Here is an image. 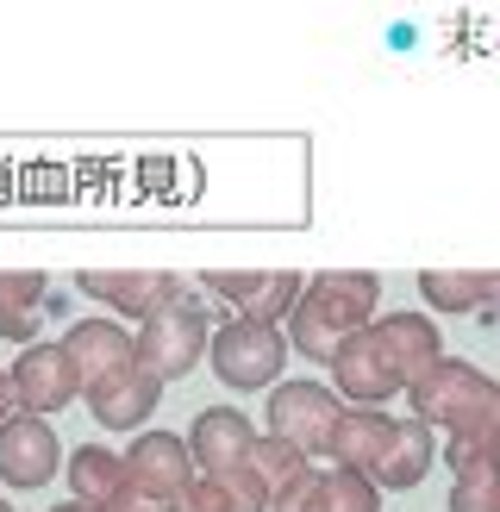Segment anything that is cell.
<instances>
[{"label": "cell", "mask_w": 500, "mask_h": 512, "mask_svg": "<svg viewBox=\"0 0 500 512\" xmlns=\"http://www.w3.org/2000/svg\"><path fill=\"white\" fill-rule=\"evenodd\" d=\"M375 300H382V281L369 269H325L307 281L294 319H288V350L307 356V363H332V356L363 338L375 325Z\"/></svg>", "instance_id": "6da1fadb"}, {"label": "cell", "mask_w": 500, "mask_h": 512, "mask_svg": "<svg viewBox=\"0 0 500 512\" xmlns=\"http://www.w3.org/2000/svg\"><path fill=\"white\" fill-rule=\"evenodd\" d=\"M413 400V419H425L432 431H463V425H482V419H500V381L482 375L475 363H457V356H444V363L407 388Z\"/></svg>", "instance_id": "7a4b0ae2"}, {"label": "cell", "mask_w": 500, "mask_h": 512, "mask_svg": "<svg viewBox=\"0 0 500 512\" xmlns=\"http://www.w3.org/2000/svg\"><path fill=\"white\" fill-rule=\"evenodd\" d=\"M288 331L282 325H263V319H225L213 331V350H207V363L213 375L225 381V388H238V394H257V388H282V363H288Z\"/></svg>", "instance_id": "3957f363"}, {"label": "cell", "mask_w": 500, "mask_h": 512, "mask_svg": "<svg viewBox=\"0 0 500 512\" xmlns=\"http://www.w3.org/2000/svg\"><path fill=\"white\" fill-rule=\"evenodd\" d=\"M213 350V325L200 313V300H169L138 325V369H150L157 381H182L200 369V356Z\"/></svg>", "instance_id": "277c9868"}, {"label": "cell", "mask_w": 500, "mask_h": 512, "mask_svg": "<svg viewBox=\"0 0 500 512\" xmlns=\"http://www.w3.org/2000/svg\"><path fill=\"white\" fill-rule=\"evenodd\" d=\"M350 406L338 400V388H325V381H282V388H269V438L294 444L300 456H332V438H338V419Z\"/></svg>", "instance_id": "5b68a950"}, {"label": "cell", "mask_w": 500, "mask_h": 512, "mask_svg": "<svg viewBox=\"0 0 500 512\" xmlns=\"http://www.w3.org/2000/svg\"><path fill=\"white\" fill-rule=\"evenodd\" d=\"M332 388L344 406H357V413H382V400L407 394V381H400L388 344L375 338V325L363 331V338H350L338 356H332Z\"/></svg>", "instance_id": "8992f818"}, {"label": "cell", "mask_w": 500, "mask_h": 512, "mask_svg": "<svg viewBox=\"0 0 500 512\" xmlns=\"http://www.w3.org/2000/svg\"><path fill=\"white\" fill-rule=\"evenodd\" d=\"M13 400H19V413H32V419H50V413H63L69 400H82V381H75V363H69V350L63 344H25L13 356Z\"/></svg>", "instance_id": "52a82bcc"}, {"label": "cell", "mask_w": 500, "mask_h": 512, "mask_svg": "<svg viewBox=\"0 0 500 512\" xmlns=\"http://www.w3.org/2000/svg\"><path fill=\"white\" fill-rule=\"evenodd\" d=\"M57 469H63V444H57V431H50V419L13 413L7 425H0V481H7V488L32 494Z\"/></svg>", "instance_id": "ba28073f"}, {"label": "cell", "mask_w": 500, "mask_h": 512, "mask_svg": "<svg viewBox=\"0 0 500 512\" xmlns=\"http://www.w3.org/2000/svg\"><path fill=\"white\" fill-rule=\"evenodd\" d=\"M63 350H69V363H75L82 394H94L100 381H113L119 369L138 363V338H132L119 319H75V325L63 331Z\"/></svg>", "instance_id": "9c48e42d"}, {"label": "cell", "mask_w": 500, "mask_h": 512, "mask_svg": "<svg viewBox=\"0 0 500 512\" xmlns=\"http://www.w3.org/2000/svg\"><path fill=\"white\" fill-rule=\"evenodd\" d=\"M125 475H132L138 488L175 500V506H182V494L200 481L194 450H188V438H175V431H138L132 450H125Z\"/></svg>", "instance_id": "30bf717a"}, {"label": "cell", "mask_w": 500, "mask_h": 512, "mask_svg": "<svg viewBox=\"0 0 500 512\" xmlns=\"http://www.w3.org/2000/svg\"><path fill=\"white\" fill-rule=\"evenodd\" d=\"M188 450H194L200 475H238L250 463V450H257V431H250V419L238 406H207L188 425Z\"/></svg>", "instance_id": "8fae6325"}, {"label": "cell", "mask_w": 500, "mask_h": 512, "mask_svg": "<svg viewBox=\"0 0 500 512\" xmlns=\"http://www.w3.org/2000/svg\"><path fill=\"white\" fill-rule=\"evenodd\" d=\"M82 294L88 300H107L113 313H132L144 325L157 306L182 300V281L163 275V269H82Z\"/></svg>", "instance_id": "7c38bea8"}, {"label": "cell", "mask_w": 500, "mask_h": 512, "mask_svg": "<svg viewBox=\"0 0 500 512\" xmlns=\"http://www.w3.org/2000/svg\"><path fill=\"white\" fill-rule=\"evenodd\" d=\"M88 400V413H94V425H107V431H138L150 413H157V400H163V381L150 375V369H119L113 381H100L94 394H82Z\"/></svg>", "instance_id": "4fadbf2b"}, {"label": "cell", "mask_w": 500, "mask_h": 512, "mask_svg": "<svg viewBox=\"0 0 500 512\" xmlns=\"http://www.w3.org/2000/svg\"><path fill=\"white\" fill-rule=\"evenodd\" d=\"M375 338L388 344V356H394V369H400L407 388H419V381L444 363V338H438V325L425 313H382L375 319Z\"/></svg>", "instance_id": "5bb4252c"}, {"label": "cell", "mask_w": 500, "mask_h": 512, "mask_svg": "<svg viewBox=\"0 0 500 512\" xmlns=\"http://www.w3.org/2000/svg\"><path fill=\"white\" fill-rule=\"evenodd\" d=\"M50 281L38 269H0V338L7 344H38V325L50 313Z\"/></svg>", "instance_id": "9a60e30c"}, {"label": "cell", "mask_w": 500, "mask_h": 512, "mask_svg": "<svg viewBox=\"0 0 500 512\" xmlns=\"http://www.w3.org/2000/svg\"><path fill=\"white\" fill-rule=\"evenodd\" d=\"M394 425L400 419H388V413H357V406H350L338 419V438H332V469H350V475L375 481V469H382V456L394 444Z\"/></svg>", "instance_id": "2e32d148"}, {"label": "cell", "mask_w": 500, "mask_h": 512, "mask_svg": "<svg viewBox=\"0 0 500 512\" xmlns=\"http://www.w3.org/2000/svg\"><path fill=\"white\" fill-rule=\"evenodd\" d=\"M125 450H107V444H82V450H69V494L94 506V512H107L119 494H125Z\"/></svg>", "instance_id": "e0dca14e"}, {"label": "cell", "mask_w": 500, "mask_h": 512, "mask_svg": "<svg viewBox=\"0 0 500 512\" xmlns=\"http://www.w3.org/2000/svg\"><path fill=\"white\" fill-rule=\"evenodd\" d=\"M432 456H438L432 425H425V419H400V425H394V444H388V456H382V469H375V488H388V494L419 488V481L432 475Z\"/></svg>", "instance_id": "ac0fdd59"}, {"label": "cell", "mask_w": 500, "mask_h": 512, "mask_svg": "<svg viewBox=\"0 0 500 512\" xmlns=\"http://www.w3.org/2000/svg\"><path fill=\"white\" fill-rule=\"evenodd\" d=\"M175 512H269V494L250 481V469H238V475H200Z\"/></svg>", "instance_id": "d6986e66"}, {"label": "cell", "mask_w": 500, "mask_h": 512, "mask_svg": "<svg viewBox=\"0 0 500 512\" xmlns=\"http://www.w3.org/2000/svg\"><path fill=\"white\" fill-rule=\"evenodd\" d=\"M244 469H250V481H257V488L269 494V506H275V500H282L313 463H307V456H300L294 444H282V438H257V450H250V463H244Z\"/></svg>", "instance_id": "ffe728a7"}, {"label": "cell", "mask_w": 500, "mask_h": 512, "mask_svg": "<svg viewBox=\"0 0 500 512\" xmlns=\"http://www.w3.org/2000/svg\"><path fill=\"white\" fill-rule=\"evenodd\" d=\"M482 288H488V275H475V269H425L419 275V294L432 300L438 313H475Z\"/></svg>", "instance_id": "44dd1931"}, {"label": "cell", "mask_w": 500, "mask_h": 512, "mask_svg": "<svg viewBox=\"0 0 500 512\" xmlns=\"http://www.w3.org/2000/svg\"><path fill=\"white\" fill-rule=\"evenodd\" d=\"M450 512H500V463L463 469L450 481Z\"/></svg>", "instance_id": "7402d4cb"}, {"label": "cell", "mask_w": 500, "mask_h": 512, "mask_svg": "<svg viewBox=\"0 0 500 512\" xmlns=\"http://www.w3.org/2000/svg\"><path fill=\"white\" fill-rule=\"evenodd\" d=\"M325 512H382V488L369 475L325 469Z\"/></svg>", "instance_id": "603a6c76"}, {"label": "cell", "mask_w": 500, "mask_h": 512, "mask_svg": "<svg viewBox=\"0 0 500 512\" xmlns=\"http://www.w3.org/2000/svg\"><path fill=\"white\" fill-rule=\"evenodd\" d=\"M269 512H325V469H307Z\"/></svg>", "instance_id": "cb8c5ba5"}, {"label": "cell", "mask_w": 500, "mask_h": 512, "mask_svg": "<svg viewBox=\"0 0 500 512\" xmlns=\"http://www.w3.org/2000/svg\"><path fill=\"white\" fill-rule=\"evenodd\" d=\"M107 512H175V500H163V494L138 488V481H125V494H119V500H113Z\"/></svg>", "instance_id": "d4e9b609"}, {"label": "cell", "mask_w": 500, "mask_h": 512, "mask_svg": "<svg viewBox=\"0 0 500 512\" xmlns=\"http://www.w3.org/2000/svg\"><path fill=\"white\" fill-rule=\"evenodd\" d=\"M13 413H19V400H13V375H7V369H0V425H7Z\"/></svg>", "instance_id": "484cf974"}, {"label": "cell", "mask_w": 500, "mask_h": 512, "mask_svg": "<svg viewBox=\"0 0 500 512\" xmlns=\"http://www.w3.org/2000/svg\"><path fill=\"white\" fill-rule=\"evenodd\" d=\"M482 313H488V319H500V269L488 275V288H482Z\"/></svg>", "instance_id": "4316f807"}, {"label": "cell", "mask_w": 500, "mask_h": 512, "mask_svg": "<svg viewBox=\"0 0 500 512\" xmlns=\"http://www.w3.org/2000/svg\"><path fill=\"white\" fill-rule=\"evenodd\" d=\"M50 512H94V506H82V500H63V506H50Z\"/></svg>", "instance_id": "83f0119b"}, {"label": "cell", "mask_w": 500, "mask_h": 512, "mask_svg": "<svg viewBox=\"0 0 500 512\" xmlns=\"http://www.w3.org/2000/svg\"><path fill=\"white\" fill-rule=\"evenodd\" d=\"M0 512H13V500H0Z\"/></svg>", "instance_id": "f1b7e54d"}]
</instances>
